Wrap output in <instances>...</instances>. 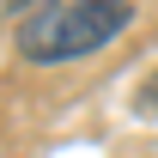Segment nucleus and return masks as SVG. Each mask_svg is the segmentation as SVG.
<instances>
[{"label":"nucleus","instance_id":"obj_1","mask_svg":"<svg viewBox=\"0 0 158 158\" xmlns=\"http://www.w3.org/2000/svg\"><path fill=\"white\" fill-rule=\"evenodd\" d=\"M134 24V0H43L19 24V55L37 67L85 61Z\"/></svg>","mask_w":158,"mask_h":158},{"label":"nucleus","instance_id":"obj_2","mask_svg":"<svg viewBox=\"0 0 158 158\" xmlns=\"http://www.w3.org/2000/svg\"><path fill=\"white\" fill-rule=\"evenodd\" d=\"M140 110H146V116H158V73L146 79V98H140Z\"/></svg>","mask_w":158,"mask_h":158}]
</instances>
